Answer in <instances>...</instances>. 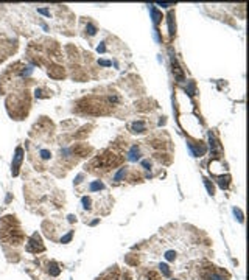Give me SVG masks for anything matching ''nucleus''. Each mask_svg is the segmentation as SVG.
I'll use <instances>...</instances> for the list:
<instances>
[{"instance_id": "f257e3e1", "label": "nucleus", "mask_w": 249, "mask_h": 280, "mask_svg": "<svg viewBox=\"0 0 249 280\" xmlns=\"http://www.w3.org/2000/svg\"><path fill=\"white\" fill-rule=\"evenodd\" d=\"M201 280H226V277L215 266H209L205 271H201Z\"/></svg>"}, {"instance_id": "f03ea898", "label": "nucleus", "mask_w": 249, "mask_h": 280, "mask_svg": "<svg viewBox=\"0 0 249 280\" xmlns=\"http://www.w3.org/2000/svg\"><path fill=\"white\" fill-rule=\"evenodd\" d=\"M22 160H24V148L17 146L16 148V153H14V157H13V164H11V173H13V176H17L19 168H20V165H22Z\"/></svg>"}, {"instance_id": "7ed1b4c3", "label": "nucleus", "mask_w": 249, "mask_h": 280, "mask_svg": "<svg viewBox=\"0 0 249 280\" xmlns=\"http://www.w3.org/2000/svg\"><path fill=\"white\" fill-rule=\"evenodd\" d=\"M140 156H142V153H140V149H139L137 145L133 146V148H131V151L128 153V159H129V160H139Z\"/></svg>"}, {"instance_id": "20e7f679", "label": "nucleus", "mask_w": 249, "mask_h": 280, "mask_svg": "<svg viewBox=\"0 0 249 280\" xmlns=\"http://www.w3.org/2000/svg\"><path fill=\"white\" fill-rule=\"evenodd\" d=\"M131 129H133V132H143L145 131V123L143 122H136V123H133Z\"/></svg>"}, {"instance_id": "39448f33", "label": "nucleus", "mask_w": 249, "mask_h": 280, "mask_svg": "<svg viewBox=\"0 0 249 280\" xmlns=\"http://www.w3.org/2000/svg\"><path fill=\"white\" fill-rule=\"evenodd\" d=\"M103 188H104V185H103V182H100V181H93L90 184V187H89L90 191H100Z\"/></svg>"}, {"instance_id": "423d86ee", "label": "nucleus", "mask_w": 249, "mask_h": 280, "mask_svg": "<svg viewBox=\"0 0 249 280\" xmlns=\"http://www.w3.org/2000/svg\"><path fill=\"white\" fill-rule=\"evenodd\" d=\"M39 156H41L42 160H48V159L51 157V153L48 151V149H41V151H39Z\"/></svg>"}, {"instance_id": "0eeeda50", "label": "nucleus", "mask_w": 249, "mask_h": 280, "mask_svg": "<svg viewBox=\"0 0 249 280\" xmlns=\"http://www.w3.org/2000/svg\"><path fill=\"white\" fill-rule=\"evenodd\" d=\"M125 173H126V168H125V167H123V168H120V171H118V173L115 174L114 181H117V182H118V181H122V177L125 176Z\"/></svg>"}, {"instance_id": "6e6552de", "label": "nucleus", "mask_w": 249, "mask_h": 280, "mask_svg": "<svg viewBox=\"0 0 249 280\" xmlns=\"http://www.w3.org/2000/svg\"><path fill=\"white\" fill-rule=\"evenodd\" d=\"M159 268H160V271L164 272V275H170V269H168V266H167V265H160Z\"/></svg>"}, {"instance_id": "1a4fd4ad", "label": "nucleus", "mask_w": 249, "mask_h": 280, "mask_svg": "<svg viewBox=\"0 0 249 280\" xmlns=\"http://www.w3.org/2000/svg\"><path fill=\"white\" fill-rule=\"evenodd\" d=\"M100 64H101V66H106V67H109V66H111V62H109V61H100Z\"/></svg>"}]
</instances>
